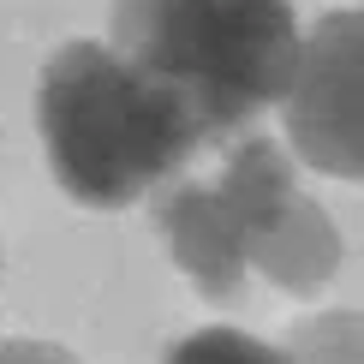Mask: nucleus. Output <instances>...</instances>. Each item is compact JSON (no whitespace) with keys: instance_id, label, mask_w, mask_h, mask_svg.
<instances>
[{"instance_id":"f257e3e1","label":"nucleus","mask_w":364,"mask_h":364,"mask_svg":"<svg viewBox=\"0 0 364 364\" xmlns=\"http://www.w3.org/2000/svg\"><path fill=\"white\" fill-rule=\"evenodd\" d=\"M36 126L60 191L84 209H126L173 186L209 144L186 102L126 66L108 42H66L48 54Z\"/></svg>"},{"instance_id":"f03ea898","label":"nucleus","mask_w":364,"mask_h":364,"mask_svg":"<svg viewBox=\"0 0 364 364\" xmlns=\"http://www.w3.org/2000/svg\"><path fill=\"white\" fill-rule=\"evenodd\" d=\"M108 30L114 54L186 102L209 144L281 108L305 42L287 0H114Z\"/></svg>"},{"instance_id":"7ed1b4c3","label":"nucleus","mask_w":364,"mask_h":364,"mask_svg":"<svg viewBox=\"0 0 364 364\" xmlns=\"http://www.w3.org/2000/svg\"><path fill=\"white\" fill-rule=\"evenodd\" d=\"M281 119L316 173L364 186V6H335L311 24Z\"/></svg>"},{"instance_id":"20e7f679","label":"nucleus","mask_w":364,"mask_h":364,"mask_svg":"<svg viewBox=\"0 0 364 364\" xmlns=\"http://www.w3.org/2000/svg\"><path fill=\"white\" fill-rule=\"evenodd\" d=\"M156 227H161L168 257L179 263V275H191V287L209 305H239L245 299L251 233L221 179H173V186H161Z\"/></svg>"},{"instance_id":"39448f33","label":"nucleus","mask_w":364,"mask_h":364,"mask_svg":"<svg viewBox=\"0 0 364 364\" xmlns=\"http://www.w3.org/2000/svg\"><path fill=\"white\" fill-rule=\"evenodd\" d=\"M251 269H263V281L281 293H299V299L323 293L341 269V227L328 221V209L311 191H293L287 209L269 221V233L257 239Z\"/></svg>"},{"instance_id":"423d86ee","label":"nucleus","mask_w":364,"mask_h":364,"mask_svg":"<svg viewBox=\"0 0 364 364\" xmlns=\"http://www.w3.org/2000/svg\"><path fill=\"white\" fill-rule=\"evenodd\" d=\"M287 364H364V311H316L281 341Z\"/></svg>"},{"instance_id":"0eeeda50","label":"nucleus","mask_w":364,"mask_h":364,"mask_svg":"<svg viewBox=\"0 0 364 364\" xmlns=\"http://www.w3.org/2000/svg\"><path fill=\"white\" fill-rule=\"evenodd\" d=\"M161 364H287V358H281V346L257 341V335H245V328L215 323V328H197V335L173 341Z\"/></svg>"},{"instance_id":"6e6552de","label":"nucleus","mask_w":364,"mask_h":364,"mask_svg":"<svg viewBox=\"0 0 364 364\" xmlns=\"http://www.w3.org/2000/svg\"><path fill=\"white\" fill-rule=\"evenodd\" d=\"M0 364H78L66 353V346H54V341H0Z\"/></svg>"}]
</instances>
